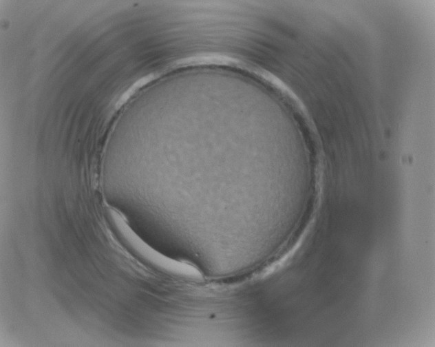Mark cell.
<instances>
[{"instance_id":"obj_1","label":"cell","mask_w":435,"mask_h":347,"mask_svg":"<svg viewBox=\"0 0 435 347\" xmlns=\"http://www.w3.org/2000/svg\"><path fill=\"white\" fill-rule=\"evenodd\" d=\"M113 215L116 224L127 242L160 271L169 275L192 280L202 277V272L195 265L171 258L151 249L134 233L117 213H113Z\"/></svg>"}]
</instances>
